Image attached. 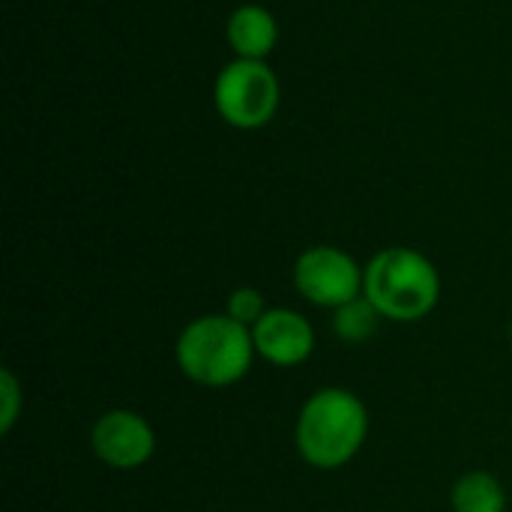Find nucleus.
I'll return each instance as SVG.
<instances>
[{"label": "nucleus", "mask_w": 512, "mask_h": 512, "mask_svg": "<svg viewBox=\"0 0 512 512\" xmlns=\"http://www.w3.org/2000/svg\"><path fill=\"white\" fill-rule=\"evenodd\" d=\"M0 399H3V411H0V432L9 435L15 420H18V411H21V387L15 381V375L9 369L0 372Z\"/></svg>", "instance_id": "nucleus-12"}, {"label": "nucleus", "mask_w": 512, "mask_h": 512, "mask_svg": "<svg viewBox=\"0 0 512 512\" xmlns=\"http://www.w3.org/2000/svg\"><path fill=\"white\" fill-rule=\"evenodd\" d=\"M369 435V411L345 387H324L306 399L297 417V450L306 465L336 471L348 465Z\"/></svg>", "instance_id": "nucleus-1"}, {"label": "nucleus", "mask_w": 512, "mask_h": 512, "mask_svg": "<svg viewBox=\"0 0 512 512\" xmlns=\"http://www.w3.org/2000/svg\"><path fill=\"white\" fill-rule=\"evenodd\" d=\"M363 270V294L387 321H423L441 300L438 267L417 249L390 246L378 252Z\"/></svg>", "instance_id": "nucleus-3"}, {"label": "nucleus", "mask_w": 512, "mask_h": 512, "mask_svg": "<svg viewBox=\"0 0 512 512\" xmlns=\"http://www.w3.org/2000/svg\"><path fill=\"white\" fill-rule=\"evenodd\" d=\"M225 315H231L234 321H240L243 327H255L264 315H267V300L258 288L252 285H243V288H234L231 297H228V309Z\"/></svg>", "instance_id": "nucleus-11"}, {"label": "nucleus", "mask_w": 512, "mask_h": 512, "mask_svg": "<svg viewBox=\"0 0 512 512\" xmlns=\"http://www.w3.org/2000/svg\"><path fill=\"white\" fill-rule=\"evenodd\" d=\"M366 270L336 246H312L294 261V285L297 291L324 309H339L363 294Z\"/></svg>", "instance_id": "nucleus-5"}, {"label": "nucleus", "mask_w": 512, "mask_h": 512, "mask_svg": "<svg viewBox=\"0 0 512 512\" xmlns=\"http://www.w3.org/2000/svg\"><path fill=\"white\" fill-rule=\"evenodd\" d=\"M450 501L456 512H507V492L489 471H468L459 477Z\"/></svg>", "instance_id": "nucleus-9"}, {"label": "nucleus", "mask_w": 512, "mask_h": 512, "mask_svg": "<svg viewBox=\"0 0 512 512\" xmlns=\"http://www.w3.org/2000/svg\"><path fill=\"white\" fill-rule=\"evenodd\" d=\"M381 321H384V315L375 309V303L366 294H360L351 303L333 309V333L345 345H366L378 333Z\"/></svg>", "instance_id": "nucleus-10"}, {"label": "nucleus", "mask_w": 512, "mask_h": 512, "mask_svg": "<svg viewBox=\"0 0 512 512\" xmlns=\"http://www.w3.org/2000/svg\"><path fill=\"white\" fill-rule=\"evenodd\" d=\"M180 372L201 387H231L252 369V330L231 315H201L183 327L174 345Z\"/></svg>", "instance_id": "nucleus-2"}, {"label": "nucleus", "mask_w": 512, "mask_h": 512, "mask_svg": "<svg viewBox=\"0 0 512 512\" xmlns=\"http://www.w3.org/2000/svg\"><path fill=\"white\" fill-rule=\"evenodd\" d=\"M510 336H512V321H510Z\"/></svg>", "instance_id": "nucleus-13"}, {"label": "nucleus", "mask_w": 512, "mask_h": 512, "mask_svg": "<svg viewBox=\"0 0 512 512\" xmlns=\"http://www.w3.org/2000/svg\"><path fill=\"white\" fill-rule=\"evenodd\" d=\"M228 45L240 60H267L279 42V24L270 9L258 3H243L228 15L225 27Z\"/></svg>", "instance_id": "nucleus-8"}, {"label": "nucleus", "mask_w": 512, "mask_h": 512, "mask_svg": "<svg viewBox=\"0 0 512 512\" xmlns=\"http://www.w3.org/2000/svg\"><path fill=\"white\" fill-rule=\"evenodd\" d=\"M213 105L234 129H261L276 117L279 78L267 60H240L222 66L213 84Z\"/></svg>", "instance_id": "nucleus-4"}, {"label": "nucleus", "mask_w": 512, "mask_h": 512, "mask_svg": "<svg viewBox=\"0 0 512 512\" xmlns=\"http://www.w3.org/2000/svg\"><path fill=\"white\" fill-rule=\"evenodd\" d=\"M90 444L102 465L114 471H135L150 462L156 450V435L141 414L117 408V411H105L96 420L90 432Z\"/></svg>", "instance_id": "nucleus-6"}, {"label": "nucleus", "mask_w": 512, "mask_h": 512, "mask_svg": "<svg viewBox=\"0 0 512 512\" xmlns=\"http://www.w3.org/2000/svg\"><path fill=\"white\" fill-rule=\"evenodd\" d=\"M255 354L279 369H294L306 363L315 351V330L306 315L294 309H267V315L252 327Z\"/></svg>", "instance_id": "nucleus-7"}]
</instances>
